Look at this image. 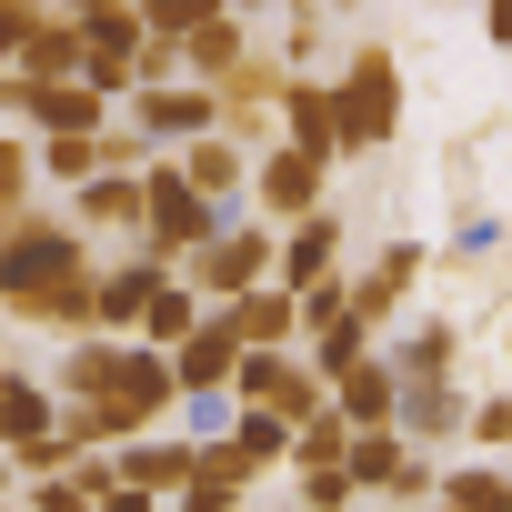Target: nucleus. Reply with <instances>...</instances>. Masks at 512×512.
<instances>
[{
	"mask_svg": "<svg viewBox=\"0 0 512 512\" xmlns=\"http://www.w3.org/2000/svg\"><path fill=\"white\" fill-rule=\"evenodd\" d=\"M91 262H101V241L31 201L0 221V322H31V332H91Z\"/></svg>",
	"mask_w": 512,
	"mask_h": 512,
	"instance_id": "f257e3e1",
	"label": "nucleus"
},
{
	"mask_svg": "<svg viewBox=\"0 0 512 512\" xmlns=\"http://www.w3.org/2000/svg\"><path fill=\"white\" fill-rule=\"evenodd\" d=\"M332 81V131H342V161H372V151H392V131H402V111H412V81H402V61H392V41H352L342 51V71H322Z\"/></svg>",
	"mask_w": 512,
	"mask_h": 512,
	"instance_id": "f03ea898",
	"label": "nucleus"
},
{
	"mask_svg": "<svg viewBox=\"0 0 512 512\" xmlns=\"http://www.w3.org/2000/svg\"><path fill=\"white\" fill-rule=\"evenodd\" d=\"M312 201H332V161H312V151H292V141H262V151H251V211H262V221H292V211H312Z\"/></svg>",
	"mask_w": 512,
	"mask_h": 512,
	"instance_id": "7ed1b4c3",
	"label": "nucleus"
},
{
	"mask_svg": "<svg viewBox=\"0 0 512 512\" xmlns=\"http://www.w3.org/2000/svg\"><path fill=\"white\" fill-rule=\"evenodd\" d=\"M422 272H432V241L392 231V241L372 251V262H362V272H342V282H352V312H362V322L382 332V322H392V312H402V302L422 292Z\"/></svg>",
	"mask_w": 512,
	"mask_h": 512,
	"instance_id": "20e7f679",
	"label": "nucleus"
},
{
	"mask_svg": "<svg viewBox=\"0 0 512 512\" xmlns=\"http://www.w3.org/2000/svg\"><path fill=\"white\" fill-rule=\"evenodd\" d=\"M171 161H181V181L231 221V211H251V151L241 141H221V131H191V141H171Z\"/></svg>",
	"mask_w": 512,
	"mask_h": 512,
	"instance_id": "39448f33",
	"label": "nucleus"
},
{
	"mask_svg": "<svg viewBox=\"0 0 512 512\" xmlns=\"http://www.w3.org/2000/svg\"><path fill=\"white\" fill-rule=\"evenodd\" d=\"M392 432L422 442V452H452L462 442V372H422L392 392Z\"/></svg>",
	"mask_w": 512,
	"mask_h": 512,
	"instance_id": "423d86ee",
	"label": "nucleus"
},
{
	"mask_svg": "<svg viewBox=\"0 0 512 512\" xmlns=\"http://www.w3.org/2000/svg\"><path fill=\"white\" fill-rule=\"evenodd\" d=\"M432 272H472L482 292L502 282V201L482 191V201H452V241L432 251Z\"/></svg>",
	"mask_w": 512,
	"mask_h": 512,
	"instance_id": "0eeeda50",
	"label": "nucleus"
},
{
	"mask_svg": "<svg viewBox=\"0 0 512 512\" xmlns=\"http://www.w3.org/2000/svg\"><path fill=\"white\" fill-rule=\"evenodd\" d=\"M61 211H71L91 241H131V221H141V171H81V181L61 191Z\"/></svg>",
	"mask_w": 512,
	"mask_h": 512,
	"instance_id": "6e6552de",
	"label": "nucleus"
},
{
	"mask_svg": "<svg viewBox=\"0 0 512 512\" xmlns=\"http://www.w3.org/2000/svg\"><path fill=\"white\" fill-rule=\"evenodd\" d=\"M111 462H121V482H131L141 502H171V492H181V472H191V432L141 422L131 442H111Z\"/></svg>",
	"mask_w": 512,
	"mask_h": 512,
	"instance_id": "1a4fd4ad",
	"label": "nucleus"
},
{
	"mask_svg": "<svg viewBox=\"0 0 512 512\" xmlns=\"http://www.w3.org/2000/svg\"><path fill=\"white\" fill-rule=\"evenodd\" d=\"M221 322H231V342H302V302H292V282H241V292H221L211 302Z\"/></svg>",
	"mask_w": 512,
	"mask_h": 512,
	"instance_id": "9d476101",
	"label": "nucleus"
},
{
	"mask_svg": "<svg viewBox=\"0 0 512 512\" xmlns=\"http://www.w3.org/2000/svg\"><path fill=\"white\" fill-rule=\"evenodd\" d=\"M161 272L171 262H151L141 241H121V262H91V332H131V312H141V292Z\"/></svg>",
	"mask_w": 512,
	"mask_h": 512,
	"instance_id": "9b49d317",
	"label": "nucleus"
},
{
	"mask_svg": "<svg viewBox=\"0 0 512 512\" xmlns=\"http://www.w3.org/2000/svg\"><path fill=\"white\" fill-rule=\"evenodd\" d=\"M342 31H352V21H332L322 0H282V11H272V61H282V71H322Z\"/></svg>",
	"mask_w": 512,
	"mask_h": 512,
	"instance_id": "f8f14e48",
	"label": "nucleus"
},
{
	"mask_svg": "<svg viewBox=\"0 0 512 512\" xmlns=\"http://www.w3.org/2000/svg\"><path fill=\"white\" fill-rule=\"evenodd\" d=\"M61 422V392H51V372H31V362H0V452L11 442H31V432H51Z\"/></svg>",
	"mask_w": 512,
	"mask_h": 512,
	"instance_id": "ddd939ff",
	"label": "nucleus"
},
{
	"mask_svg": "<svg viewBox=\"0 0 512 512\" xmlns=\"http://www.w3.org/2000/svg\"><path fill=\"white\" fill-rule=\"evenodd\" d=\"M251 41H262V31H251L241 11H201V21L181 31V71H191V81H221V71L251 51Z\"/></svg>",
	"mask_w": 512,
	"mask_h": 512,
	"instance_id": "4468645a",
	"label": "nucleus"
},
{
	"mask_svg": "<svg viewBox=\"0 0 512 512\" xmlns=\"http://www.w3.org/2000/svg\"><path fill=\"white\" fill-rule=\"evenodd\" d=\"M11 71H31V81H71V71H81V21H71V11H41V21L21 31Z\"/></svg>",
	"mask_w": 512,
	"mask_h": 512,
	"instance_id": "2eb2a0df",
	"label": "nucleus"
},
{
	"mask_svg": "<svg viewBox=\"0 0 512 512\" xmlns=\"http://www.w3.org/2000/svg\"><path fill=\"white\" fill-rule=\"evenodd\" d=\"M322 392H332V412H342V422H392V392H402V382H392V362H382V352H362V362H342Z\"/></svg>",
	"mask_w": 512,
	"mask_h": 512,
	"instance_id": "dca6fc26",
	"label": "nucleus"
},
{
	"mask_svg": "<svg viewBox=\"0 0 512 512\" xmlns=\"http://www.w3.org/2000/svg\"><path fill=\"white\" fill-rule=\"evenodd\" d=\"M191 322H201V292H191L181 272H161V282L141 292V312H131V342H161V352H171Z\"/></svg>",
	"mask_w": 512,
	"mask_h": 512,
	"instance_id": "f3484780",
	"label": "nucleus"
},
{
	"mask_svg": "<svg viewBox=\"0 0 512 512\" xmlns=\"http://www.w3.org/2000/svg\"><path fill=\"white\" fill-rule=\"evenodd\" d=\"M111 362H121V332H71L61 362H51V392L81 402V392H111Z\"/></svg>",
	"mask_w": 512,
	"mask_h": 512,
	"instance_id": "a211bd4d",
	"label": "nucleus"
},
{
	"mask_svg": "<svg viewBox=\"0 0 512 512\" xmlns=\"http://www.w3.org/2000/svg\"><path fill=\"white\" fill-rule=\"evenodd\" d=\"M502 492H512V482H502V462H492V452H482V462H452V472H432V502H442V512H492Z\"/></svg>",
	"mask_w": 512,
	"mask_h": 512,
	"instance_id": "6ab92c4d",
	"label": "nucleus"
},
{
	"mask_svg": "<svg viewBox=\"0 0 512 512\" xmlns=\"http://www.w3.org/2000/svg\"><path fill=\"white\" fill-rule=\"evenodd\" d=\"M462 442H472V452H502V442H512V392H502V382L462 392Z\"/></svg>",
	"mask_w": 512,
	"mask_h": 512,
	"instance_id": "aec40b11",
	"label": "nucleus"
},
{
	"mask_svg": "<svg viewBox=\"0 0 512 512\" xmlns=\"http://www.w3.org/2000/svg\"><path fill=\"white\" fill-rule=\"evenodd\" d=\"M41 201V161H31V131H0V221Z\"/></svg>",
	"mask_w": 512,
	"mask_h": 512,
	"instance_id": "412c9836",
	"label": "nucleus"
},
{
	"mask_svg": "<svg viewBox=\"0 0 512 512\" xmlns=\"http://www.w3.org/2000/svg\"><path fill=\"white\" fill-rule=\"evenodd\" d=\"M292 492H302V502H312V512H342V502H362V492H352V472H342V462H292Z\"/></svg>",
	"mask_w": 512,
	"mask_h": 512,
	"instance_id": "4be33fe9",
	"label": "nucleus"
},
{
	"mask_svg": "<svg viewBox=\"0 0 512 512\" xmlns=\"http://www.w3.org/2000/svg\"><path fill=\"white\" fill-rule=\"evenodd\" d=\"M432 472H442V462L412 442V452H402V472H392V502H432Z\"/></svg>",
	"mask_w": 512,
	"mask_h": 512,
	"instance_id": "5701e85b",
	"label": "nucleus"
},
{
	"mask_svg": "<svg viewBox=\"0 0 512 512\" xmlns=\"http://www.w3.org/2000/svg\"><path fill=\"white\" fill-rule=\"evenodd\" d=\"M51 11V0H0V71H11V51H21V31Z\"/></svg>",
	"mask_w": 512,
	"mask_h": 512,
	"instance_id": "b1692460",
	"label": "nucleus"
},
{
	"mask_svg": "<svg viewBox=\"0 0 512 512\" xmlns=\"http://www.w3.org/2000/svg\"><path fill=\"white\" fill-rule=\"evenodd\" d=\"M322 11H332V21H362V11H372V0H322Z\"/></svg>",
	"mask_w": 512,
	"mask_h": 512,
	"instance_id": "393cba45",
	"label": "nucleus"
},
{
	"mask_svg": "<svg viewBox=\"0 0 512 512\" xmlns=\"http://www.w3.org/2000/svg\"><path fill=\"white\" fill-rule=\"evenodd\" d=\"M51 11H71V21H81V11H111V0H51Z\"/></svg>",
	"mask_w": 512,
	"mask_h": 512,
	"instance_id": "a878e982",
	"label": "nucleus"
},
{
	"mask_svg": "<svg viewBox=\"0 0 512 512\" xmlns=\"http://www.w3.org/2000/svg\"><path fill=\"white\" fill-rule=\"evenodd\" d=\"M272 11H282V0H251V21H272Z\"/></svg>",
	"mask_w": 512,
	"mask_h": 512,
	"instance_id": "bb28decb",
	"label": "nucleus"
},
{
	"mask_svg": "<svg viewBox=\"0 0 512 512\" xmlns=\"http://www.w3.org/2000/svg\"><path fill=\"white\" fill-rule=\"evenodd\" d=\"M432 11H462V0H432Z\"/></svg>",
	"mask_w": 512,
	"mask_h": 512,
	"instance_id": "cd10ccee",
	"label": "nucleus"
}]
</instances>
